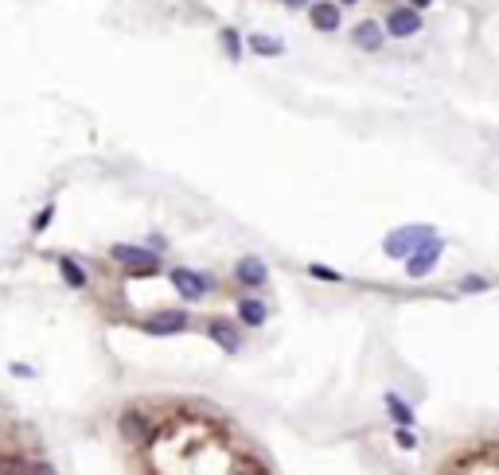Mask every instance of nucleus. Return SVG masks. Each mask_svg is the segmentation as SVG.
<instances>
[{
	"instance_id": "ddd939ff",
	"label": "nucleus",
	"mask_w": 499,
	"mask_h": 475,
	"mask_svg": "<svg viewBox=\"0 0 499 475\" xmlns=\"http://www.w3.org/2000/svg\"><path fill=\"white\" fill-rule=\"evenodd\" d=\"M59 269H63V277H66L71 288H86V273H82V265L74 261V257H59Z\"/></svg>"
},
{
	"instance_id": "412c9836",
	"label": "nucleus",
	"mask_w": 499,
	"mask_h": 475,
	"mask_svg": "<svg viewBox=\"0 0 499 475\" xmlns=\"http://www.w3.org/2000/svg\"><path fill=\"white\" fill-rule=\"evenodd\" d=\"M51 214H55V207H43V211H39V219H36V230H47V226H51Z\"/></svg>"
},
{
	"instance_id": "1a4fd4ad",
	"label": "nucleus",
	"mask_w": 499,
	"mask_h": 475,
	"mask_svg": "<svg viewBox=\"0 0 499 475\" xmlns=\"http://www.w3.org/2000/svg\"><path fill=\"white\" fill-rule=\"evenodd\" d=\"M351 39H355V47H359V51H379L386 36H382V28H379L374 20H363L359 28H355V36H351Z\"/></svg>"
},
{
	"instance_id": "5701e85b",
	"label": "nucleus",
	"mask_w": 499,
	"mask_h": 475,
	"mask_svg": "<svg viewBox=\"0 0 499 475\" xmlns=\"http://www.w3.org/2000/svg\"><path fill=\"white\" fill-rule=\"evenodd\" d=\"M281 4H289V8H301V4H312V0H281Z\"/></svg>"
},
{
	"instance_id": "6ab92c4d",
	"label": "nucleus",
	"mask_w": 499,
	"mask_h": 475,
	"mask_svg": "<svg viewBox=\"0 0 499 475\" xmlns=\"http://www.w3.org/2000/svg\"><path fill=\"white\" fill-rule=\"evenodd\" d=\"M461 288H464V293H484L488 281L484 277H468V281H461Z\"/></svg>"
},
{
	"instance_id": "dca6fc26",
	"label": "nucleus",
	"mask_w": 499,
	"mask_h": 475,
	"mask_svg": "<svg viewBox=\"0 0 499 475\" xmlns=\"http://www.w3.org/2000/svg\"><path fill=\"white\" fill-rule=\"evenodd\" d=\"M219 36H222V47H227V55H230V59H238V55H242V39H238V31H235V28H222Z\"/></svg>"
},
{
	"instance_id": "f257e3e1",
	"label": "nucleus",
	"mask_w": 499,
	"mask_h": 475,
	"mask_svg": "<svg viewBox=\"0 0 499 475\" xmlns=\"http://www.w3.org/2000/svg\"><path fill=\"white\" fill-rule=\"evenodd\" d=\"M429 238H437L433 226H398V230H390V234H386L382 249H386V257H398V261H406V257H410L418 246H426Z\"/></svg>"
},
{
	"instance_id": "f8f14e48",
	"label": "nucleus",
	"mask_w": 499,
	"mask_h": 475,
	"mask_svg": "<svg viewBox=\"0 0 499 475\" xmlns=\"http://www.w3.org/2000/svg\"><path fill=\"white\" fill-rule=\"evenodd\" d=\"M238 320H242L246 328H262L265 323V304L262 300H242V304H238Z\"/></svg>"
},
{
	"instance_id": "4be33fe9",
	"label": "nucleus",
	"mask_w": 499,
	"mask_h": 475,
	"mask_svg": "<svg viewBox=\"0 0 499 475\" xmlns=\"http://www.w3.org/2000/svg\"><path fill=\"white\" fill-rule=\"evenodd\" d=\"M12 374H16V378H31L36 370H28V366H20V362H16V366H12Z\"/></svg>"
},
{
	"instance_id": "aec40b11",
	"label": "nucleus",
	"mask_w": 499,
	"mask_h": 475,
	"mask_svg": "<svg viewBox=\"0 0 499 475\" xmlns=\"http://www.w3.org/2000/svg\"><path fill=\"white\" fill-rule=\"evenodd\" d=\"M394 440H398V444H402V448H413V444H418V437H413V432H406V424H398Z\"/></svg>"
},
{
	"instance_id": "6e6552de",
	"label": "nucleus",
	"mask_w": 499,
	"mask_h": 475,
	"mask_svg": "<svg viewBox=\"0 0 499 475\" xmlns=\"http://www.w3.org/2000/svg\"><path fill=\"white\" fill-rule=\"evenodd\" d=\"M235 277L242 281V285H250V288H257V285H265V261L262 257H242V261L235 265Z\"/></svg>"
},
{
	"instance_id": "423d86ee",
	"label": "nucleus",
	"mask_w": 499,
	"mask_h": 475,
	"mask_svg": "<svg viewBox=\"0 0 499 475\" xmlns=\"http://www.w3.org/2000/svg\"><path fill=\"white\" fill-rule=\"evenodd\" d=\"M145 331L148 335H180V331H187V315L184 312H156L153 320H145Z\"/></svg>"
},
{
	"instance_id": "0eeeda50",
	"label": "nucleus",
	"mask_w": 499,
	"mask_h": 475,
	"mask_svg": "<svg viewBox=\"0 0 499 475\" xmlns=\"http://www.w3.org/2000/svg\"><path fill=\"white\" fill-rule=\"evenodd\" d=\"M309 16H312V28H320V31H336L339 28V4H331V0H312L309 4Z\"/></svg>"
},
{
	"instance_id": "20e7f679",
	"label": "nucleus",
	"mask_w": 499,
	"mask_h": 475,
	"mask_svg": "<svg viewBox=\"0 0 499 475\" xmlns=\"http://www.w3.org/2000/svg\"><path fill=\"white\" fill-rule=\"evenodd\" d=\"M437 261H441V238H429L426 246H418L410 257H406V273H410V277H426Z\"/></svg>"
},
{
	"instance_id": "4468645a",
	"label": "nucleus",
	"mask_w": 499,
	"mask_h": 475,
	"mask_svg": "<svg viewBox=\"0 0 499 475\" xmlns=\"http://www.w3.org/2000/svg\"><path fill=\"white\" fill-rule=\"evenodd\" d=\"M250 51L265 55V59H273V55L285 51V43H277V39H265V36H250Z\"/></svg>"
},
{
	"instance_id": "393cba45",
	"label": "nucleus",
	"mask_w": 499,
	"mask_h": 475,
	"mask_svg": "<svg viewBox=\"0 0 499 475\" xmlns=\"http://www.w3.org/2000/svg\"><path fill=\"white\" fill-rule=\"evenodd\" d=\"M339 4H355V0H339Z\"/></svg>"
},
{
	"instance_id": "7ed1b4c3",
	"label": "nucleus",
	"mask_w": 499,
	"mask_h": 475,
	"mask_svg": "<svg viewBox=\"0 0 499 475\" xmlns=\"http://www.w3.org/2000/svg\"><path fill=\"white\" fill-rule=\"evenodd\" d=\"M172 285H176L180 296L187 300H203L207 293H211V277H203V273H191V269H172Z\"/></svg>"
},
{
	"instance_id": "9d476101",
	"label": "nucleus",
	"mask_w": 499,
	"mask_h": 475,
	"mask_svg": "<svg viewBox=\"0 0 499 475\" xmlns=\"http://www.w3.org/2000/svg\"><path fill=\"white\" fill-rule=\"evenodd\" d=\"M121 432L129 440H145L148 432H153V424H148V417L140 413V409H125L121 413Z\"/></svg>"
},
{
	"instance_id": "9b49d317",
	"label": "nucleus",
	"mask_w": 499,
	"mask_h": 475,
	"mask_svg": "<svg viewBox=\"0 0 499 475\" xmlns=\"http://www.w3.org/2000/svg\"><path fill=\"white\" fill-rule=\"evenodd\" d=\"M207 335H211V339H215V343H219V347H222V351H230V355H235V351H238V347H242V343H238V331H235V328H230V323H227V320H211V328H207Z\"/></svg>"
},
{
	"instance_id": "2eb2a0df",
	"label": "nucleus",
	"mask_w": 499,
	"mask_h": 475,
	"mask_svg": "<svg viewBox=\"0 0 499 475\" xmlns=\"http://www.w3.org/2000/svg\"><path fill=\"white\" fill-rule=\"evenodd\" d=\"M386 409H390V417H394L398 424H406V429L413 424V413H410V405H402V397L386 394Z\"/></svg>"
},
{
	"instance_id": "b1692460",
	"label": "nucleus",
	"mask_w": 499,
	"mask_h": 475,
	"mask_svg": "<svg viewBox=\"0 0 499 475\" xmlns=\"http://www.w3.org/2000/svg\"><path fill=\"white\" fill-rule=\"evenodd\" d=\"M426 4H433V0H410V8H426Z\"/></svg>"
},
{
	"instance_id": "f3484780",
	"label": "nucleus",
	"mask_w": 499,
	"mask_h": 475,
	"mask_svg": "<svg viewBox=\"0 0 499 475\" xmlns=\"http://www.w3.org/2000/svg\"><path fill=\"white\" fill-rule=\"evenodd\" d=\"M309 273H312V277H320V281H339V273L328 269V265H309Z\"/></svg>"
},
{
	"instance_id": "a211bd4d",
	"label": "nucleus",
	"mask_w": 499,
	"mask_h": 475,
	"mask_svg": "<svg viewBox=\"0 0 499 475\" xmlns=\"http://www.w3.org/2000/svg\"><path fill=\"white\" fill-rule=\"evenodd\" d=\"M20 475H51V468H47V464H20Z\"/></svg>"
},
{
	"instance_id": "39448f33",
	"label": "nucleus",
	"mask_w": 499,
	"mask_h": 475,
	"mask_svg": "<svg viewBox=\"0 0 499 475\" xmlns=\"http://www.w3.org/2000/svg\"><path fill=\"white\" fill-rule=\"evenodd\" d=\"M386 31H390L394 39L418 36V31H421V16H418V8H394V12L386 16Z\"/></svg>"
},
{
	"instance_id": "f03ea898",
	"label": "nucleus",
	"mask_w": 499,
	"mask_h": 475,
	"mask_svg": "<svg viewBox=\"0 0 499 475\" xmlns=\"http://www.w3.org/2000/svg\"><path fill=\"white\" fill-rule=\"evenodd\" d=\"M110 254H113V261L129 265V269L137 273V277H153V273L160 269V257L148 254V249H140V246H113Z\"/></svg>"
}]
</instances>
